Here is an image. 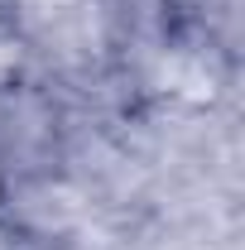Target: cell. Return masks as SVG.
I'll return each mask as SVG.
<instances>
[{
  "label": "cell",
  "mask_w": 245,
  "mask_h": 250,
  "mask_svg": "<svg viewBox=\"0 0 245 250\" xmlns=\"http://www.w3.org/2000/svg\"><path fill=\"white\" fill-rule=\"evenodd\" d=\"M67 101L43 77H15L0 92V183H29L62 173Z\"/></svg>",
  "instance_id": "1"
},
{
  "label": "cell",
  "mask_w": 245,
  "mask_h": 250,
  "mask_svg": "<svg viewBox=\"0 0 245 250\" xmlns=\"http://www.w3.org/2000/svg\"><path fill=\"white\" fill-rule=\"evenodd\" d=\"M168 5H187V0H168Z\"/></svg>",
  "instance_id": "2"
}]
</instances>
